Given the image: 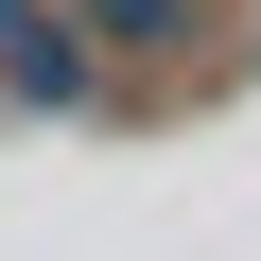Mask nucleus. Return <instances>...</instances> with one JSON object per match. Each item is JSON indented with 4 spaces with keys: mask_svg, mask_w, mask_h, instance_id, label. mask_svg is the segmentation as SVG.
I'll return each mask as SVG.
<instances>
[{
    "mask_svg": "<svg viewBox=\"0 0 261 261\" xmlns=\"http://www.w3.org/2000/svg\"><path fill=\"white\" fill-rule=\"evenodd\" d=\"M0 105H105L87 35H70V0H0Z\"/></svg>",
    "mask_w": 261,
    "mask_h": 261,
    "instance_id": "nucleus-1",
    "label": "nucleus"
},
{
    "mask_svg": "<svg viewBox=\"0 0 261 261\" xmlns=\"http://www.w3.org/2000/svg\"><path fill=\"white\" fill-rule=\"evenodd\" d=\"M70 35H87V70L122 87V70H174V53H192L209 0H70Z\"/></svg>",
    "mask_w": 261,
    "mask_h": 261,
    "instance_id": "nucleus-2",
    "label": "nucleus"
}]
</instances>
